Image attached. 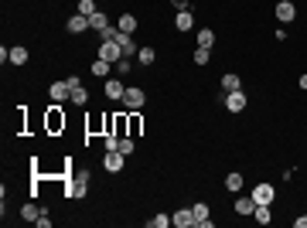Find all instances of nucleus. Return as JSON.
<instances>
[{"label":"nucleus","instance_id":"f257e3e1","mask_svg":"<svg viewBox=\"0 0 307 228\" xmlns=\"http://www.w3.org/2000/svg\"><path fill=\"white\" fill-rule=\"evenodd\" d=\"M65 194H68V198H86V194H89V171H78L76 177H72V184L65 188Z\"/></svg>","mask_w":307,"mask_h":228},{"label":"nucleus","instance_id":"f03ea898","mask_svg":"<svg viewBox=\"0 0 307 228\" xmlns=\"http://www.w3.org/2000/svg\"><path fill=\"white\" fill-rule=\"evenodd\" d=\"M126 109H140L144 102H147V95H144V89H136V85H126V92H123V99H120Z\"/></svg>","mask_w":307,"mask_h":228},{"label":"nucleus","instance_id":"7ed1b4c3","mask_svg":"<svg viewBox=\"0 0 307 228\" xmlns=\"http://www.w3.org/2000/svg\"><path fill=\"white\" fill-rule=\"evenodd\" d=\"M99 58H106L110 65H116V61L123 58V48H120V41H102V44H99Z\"/></svg>","mask_w":307,"mask_h":228},{"label":"nucleus","instance_id":"20e7f679","mask_svg":"<svg viewBox=\"0 0 307 228\" xmlns=\"http://www.w3.org/2000/svg\"><path fill=\"white\" fill-rule=\"evenodd\" d=\"M226 109H229V113H242V109H246V92H242V89L226 92Z\"/></svg>","mask_w":307,"mask_h":228},{"label":"nucleus","instance_id":"39448f33","mask_svg":"<svg viewBox=\"0 0 307 228\" xmlns=\"http://www.w3.org/2000/svg\"><path fill=\"white\" fill-rule=\"evenodd\" d=\"M273 198H276L273 184H256V188H252V201H256V205H273Z\"/></svg>","mask_w":307,"mask_h":228},{"label":"nucleus","instance_id":"423d86ee","mask_svg":"<svg viewBox=\"0 0 307 228\" xmlns=\"http://www.w3.org/2000/svg\"><path fill=\"white\" fill-rule=\"evenodd\" d=\"M297 17V7H294V0H276V20H294Z\"/></svg>","mask_w":307,"mask_h":228},{"label":"nucleus","instance_id":"0eeeda50","mask_svg":"<svg viewBox=\"0 0 307 228\" xmlns=\"http://www.w3.org/2000/svg\"><path fill=\"white\" fill-rule=\"evenodd\" d=\"M62 126H65V116H62V102H55V106L48 109V130H52V133H58Z\"/></svg>","mask_w":307,"mask_h":228},{"label":"nucleus","instance_id":"6e6552de","mask_svg":"<svg viewBox=\"0 0 307 228\" xmlns=\"http://www.w3.org/2000/svg\"><path fill=\"white\" fill-rule=\"evenodd\" d=\"M102 167H106L110 174H120V171H123V153H120V150H106V160H102Z\"/></svg>","mask_w":307,"mask_h":228},{"label":"nucleus","instance_id":"1a4fd4ad","mask_svg":"<svg viewBox=\"0 0 307 228\" xmlns=\"http://www.w3.org/2000/svg\"><path fill=\"white\" fill-rule=\"evenodd\" d=\"M171 222H174V228H194V215H192V208L174 211V215H171Z\"/></svg>","mask_w":307,"mask_h":228},{"label":"nucleus","instance_id":"9d476101","mask_svg":"<svg viewBox=\"0 0 307 228\" xmlns=\"http://www.w3.org/2000/svg\"><path fill=\"white\" fill-rule=\"evenodd\" d=\"M65 99H72V85H68V78L52 85V102H65Z\"/></svg>","mask_w":307,"mask_h":228},{"label":"nucleus","instance_id":"9b49d317","mask_svg":"<svg viewBox=\"0 0 307 228\" xmlns=\"http://www.w3.org/2000/svg\"><path fill=\"white\" fill-rule=\"evenodd\" d=\"M65 27H68L72 34H82V31H89V17H82V14H72V17L65 20Z\"/></svg>","mask_w":307,"mask_h":228},{"label":"nucleus","instance_id":"f8f14e48","mask_svg":"<svg viewBox=\"0 0 307 228\" xmlns=\"http://www.w3.org/2000/svg\"><path fill=\"white\" fill-rule=\"evenodd\" d=\"M174 27H178V31H192V27H194L192 10H178V17H174Z\"/></svg>","mask_w":307,"mask_h":228},{"label":"nucleus","instance_id":"ddd939ff","mask_svg":"<svg viewBox=\"0 0 307 228\" xmlns=\"http://www.w3.org/2000/svg\"><path fill=\"white\" fill-rule=\"evenodd\" d=\"M123 92H126V85L120 78H106V95L110 99H123Z\"/></svg>","mask_w":307,"mask_h":228},{"label":"nucleus","instance_id":"4468645a","mask_svg":"<svg viewBox=\"0 0 307 228\" xmlns=\"http://www.w3.org/2000/svg\"><path fill=\"white\" fill-rule=\"evenodd\" d=\"M252 218H256L260 225H270V222H273V211H270V205H256V208H252Z\"/></svg>","mask_w":307,"mask_h":228},{"label":"nucleus","instance_id":"2eb2a0df","mask_svg":"<svg viewBox=\"0 0 307 228\" xmlns=\"http://www.w3.org/2000/svg\"><path fill=\"white\" fill-rule=\"evenodd\" d=\"M116 27H120L123 34H134V31H136V17H134V14H123V17L116 20Z\"/></svg>","mask_w":307,"mask_h":228},{"label":"nucleus","instance_id":"dca6fc26","mask_svg":"<svg viewBox=\"0 0 307 228\" xmlns=\"http://www.w3.org/2000/svg\"><path fill=\"white\" fill-rule=\"evenodd\" d=\"M215 44V31L212 27H198V48H212Z\"/></svg>","mask_w":307,"mask_h":228},{"label":"nucleus","instance_id":"f3484780","mask_svg":"<svg viewBox=\"0 0 307 228\" xmlns=\"http://www.w3.org/2000/svg\"><path fill=\"white\" fill-rule=\"evenodd\" d=\"M102 27H110V17H106L102 10H96V14L89 17V31H102Z\"/></svg>","mask_w":307,"mask_h":228},{"label":"nucleus","instance_id":"a211bd4d","mask_svg":"<svg viewBox=\"0 0 307 228\" xmlns=\"http://www.w3.org/2000/svg\"><path fill=\"white\" fill-rule=\"evenodd\" d=\"M252 208H256L252 198H236V215H252Z\"/></svg>","mask_w":307,"mask_h":228},{"label":"nucleus","instance_id":"6ab92c4d","mask_svg":"<svg viewBox=\"0 0 307 228\" xmlns=\"http://www.w3.org/2000/svg\"><path fill=\"white\" fill-rule=\"evenodd\" d=\"M222 89H226V92H236V89H242V78L239 75H222Z\"/></svg>","mask_w":307,"mask_h":228},{"label":"nucleus","instance_id":"aec40b11","mask_svg":"<svg viewBox=\"0 0 307 228\" xmlns=\"http://www.w3.org/2000/svg\"><path fill=\"white\" fill-rule=\"evenodd\" d=\"M24 61H28V48L14 44V48H10V65H24Z\"/></svg>","mask_w":307,"mask_h":228},{"label":"nucleus","instance_id":"412c9836","mask_svg":"<svg viewBox=\"0 0 307 228\" xmlns=\"http://www.w3.org/2000/svg\"><path fill=\"white\" fill-rule=\"evenodd\" d=\"M92 75H99V78L110 75V61H106V58H96V61H92Z\"/></svg>","mask_w":307,"mask_h":228},{"label":"nucleus","instance_id":"4be33fe9","mask_svg":"<svg viewBox=\"0 0 307 228\" xmlns=\"http://www.w3.org/2000/svg\"><path fill=\"white\" fill-rule=\"evenodd\" d=\"M192 215H194V225H198V222H205V218H208V205H205V201L192 205Z\"/></svg>","mask_w":307,"mask_h":228},{"label":"nucleus","instance_id":"5701e85b","mask_svg":"<svg viewBox=\"0 0 307 228\" xmlns=\"http://www.w3.org/2000/svg\"><path fill=\"white\" fill-rule=\"evenodd\" d=\"M76 14H82V17H92L96 14V0H78V10Z\"/></svg>","mask_w":307,"mask_h":228},{"label":"nucleus","instance_id":"b1692460","mask_svg":"<svg viewBox=\"0 0 307 228\" xmlns=\"http://www.w3.org/2000/svg\"><path fill=\"white\" fill-rule=\"evenodd\" d=\"M226 188L229 191H242V174H236V171L226 174Z\"/></svg>","mask_w":307,"mask_h":228},{"label":"nucleus","instance_id":"393cba45","mask_svg":"<svg viewBox=\"0 0 307 228\" xmlns=\"http://www.w3.org/2000/svg\"><path fill=\"white\" fill-rule=\"evenodd\" d=\"M154 58H157L154 48H140V51H136V61H140V65H154Z\"/></svg>","mask_w":307,"mask_h":228},{"label":"nucleus","instance_id":"a878e982","mask_svg":"<svg viewBox=\"0 0 307 228\" xmlns=\"http://www.w3.org/2000/svg\"><path fill=\"white\" fill-rule=\"evenodd\" d=\"M212 48H194V65H208Z\"/></svg>","mask_w":307,"mask_h":228},{"label":"nucleus","instance_id":"bb28decb","mask_svg":"<svg viewBox=\"0 0 307 228\" xmlns=\"http://www.w3.org/2000/svg\"><path fill=\"white\" fill-rule=\"evenodd\" d=\"M168 225H174L171 215H154V218H150V228H168Z\"/></svg>","mask_w":307,"mask_h":228},{"label":"nucleus","instance_id":"cd10ccee","mask_svg":"<svg viewBox=\"0 0 307 228\" xmlns=\"http://www.w3.org/2000/svg\"><path fill=\"white\" fill-rule=\"evenodd\" d=\"M72 102H76V106H86V102H89V92H86L82 85H78V89H72Z\"/></svg>","mask_w":307,"mask_h":228},{"label":"nucleus","instance_id":"c85d7f7f","mask_svg":"<svg viewBox=\"0 0 307 228\" xmlns=\"http://www.w3.org/2000/svg\"><path fill=\"white\" fill-rule=\"evenodd\" d=\"M120 153H123V157L134 153V136H120Z\"/></svg>","mask_w":307,"mask_h":228},{"label":"nucleus","instance_id":"c756f323","mask_svg":"<svg viewBox=\"0 0 307 228\" xmlns=\"http://www.w3.org/2000/svg\"><path fill=\"white\" fill-rule=\"evenodd\" d=\"M20 218H24V222H38V211H34V205H24V208H20Z\"/></svg>","mask_w":307,"mask_h":228},{"label":"nucleus","instance_id":"7c9ffc66","mask_svg":"<svg viewBox=\"0 0 307 228\" xmlns=\"http://www.w3.org/2000/svg\"><path fill=\"white\" fill-rule=\"evenodd\" d=\"M106 150H120V136H116V133L106 136Z\"/></svg>","mask_w":307,"mask_h":228},{"label":"nucleus","instance_id":"2f4dec72","mask_svg":"<svg viewBox=\"0 0 307 228\" xmlns=\"http://www.w3.org/2000/svg\"><path fill=\"white\" fill-rule=\"evenodd\" d=\"M140 126H144V123H140V116H130V136L140 133Z\"/></svg>","mask_w":307,"mask_h":228},{"label":"nucleus","instance_id":"473e14b6","mask_svg":"<svg viewBox=\"0 0 307 228\" xmlns=\"http://www.w3.org/2000/svg\"><path fill=\"white\" fill-rule=\"evenodd\" d=\"M174 10H192V0H171Z\"/></svg>","mask_w":307,"mask_h":228},{"label":"nucleus","instance_id":"72a5a7b5","mask_svg":"<svg viewBox=\"0 0 307 228\" xmlns=\"http://www.w3.org/2000/svg\"><path fill=\"white\" fill-rule=\"evenodd\" d=\"M34 225H38V228H52V218H48V215H38V222H34Z\"/></svg>","mask_w":307,"mask_h":228},{"label":"nucleus","instance_id":"f704fd0d","mask_svg":"<svg viewBox=\"0 0 307 228\" xmlns=\"http://www.w3.org/2000/svg\"><path fill=\"white\" fill-rule=\"evenodd\" d=\"M294 225H297V228H307V215H304V218H297Z\"/></svg>","mask_w":307,"mask_h":228},{"label":"nucleus","instance_id":"c9c22d12","mask_svg":"<svg viewBox=\"0 0 307 228\" xmlns=\"http://www.w3.org/2000/svg\"><path fill=\"white\" fill-rule=\"evenodd\" d=\"M297 85H300V89L307 92V75H300V82H297Z\"/></svg>","mask_w":307,"mask_h":228}]
</instances>
